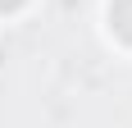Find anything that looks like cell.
<instances>
[{
	"instance_id": "obj_2",
	"label": "cell",
	"mask_w": 132,
	"mask_h": 128,
	"mask_svg": "<svg viewBox=\"0 0 132 128\" xmlns=\"http://www.w3.org/2000/svg\"><path fill=\"white\" fill-rule=\"evenodd\" d=\"M18 5H23V0H0V9H18Z\"/></svg>"
},
{
	"instance_id": "obj_1",
	"label": "cell",
	"mask_w": 132,
	"mask_h": 128,
	"mask_svg": "<svg viewBox=\"0 0 132 128\" xmlns=\"http://www.w3.org/2000/svg\"><path fill=\"white\" fill-rule=\"evenodd\" d=\"M109 23H114V32L123 41H132V0H114L109 5Z\"/></svg>"
}]
</instances>
